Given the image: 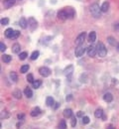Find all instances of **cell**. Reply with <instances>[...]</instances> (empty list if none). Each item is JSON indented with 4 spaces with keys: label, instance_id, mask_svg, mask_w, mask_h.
Masks as SVG:
<instances>
[{
    "label": "cell",
    "instance_id": "obj_10",
    "mask_svg": "<svg viewBox=\"0 0 119 129\" xmlns=\"http://www.w3.org/2000/svg\"><path fill=\"white\" fill-rule=\"evenodd\" d=\"M40 113H41V109L37 106V107H34L31 110V112H30V115H31L32 117H37V116L40 115Z\"/></svg>",
    "mask_w": 119,
    "mask_h": 129
},
{
    "label": "cell",
    "instance_id": "obj_29",
    "mask_svg": "<svg viewBox=\"0 0 119 129\" xmlns=\"http://www.w3.org/2000/svg\"><path fill=\"white\" fill-rule=\"evenodd\" d=\"M29 69H30V66H29V65H24V66L21 67L20 71H21L22 74H25V73H27V71L29 70Z\"/></svg>",
    "mask_w": 119,
    "mask_h": 129
},
{
    "label": "cell",
    "instance_id": "obj_39",
    "mask_svg": "<svg viewBox=\"0 0 119 129\" xmlns=\"http://www.w3.org/2000/svg\"><path fill=\"white\" fill-rule=\"evenodd\" d=\"M77 116H78V117H81V118H82V117L84 116V115H83V112H82V111H79V112L77 113Z\"/></svg>",
    "mask_w": 119,
    "mask_h": 129
},
{
    "label": "cell",
    "instance_id": "obj_31",
    "mask_svg": "<svg viewBox=\"0 0 119 129\" xmlns=\"http://www.w3.org/2000/svg\"><path fill=\"white\" fill-rule=\"evenodd\" d=\"M34 77H33V75L32 74H29L28 76H27V81L28 82H31V83H33L34 82Z\"/></svg>",
    "mask_w": 119,
    "mask_h": 129
},
{
    "label": "cell",
    "instance_id": "obj_8",
    "mask_svg": "<svg viewBox=\"0 0 119 129\" xmlns=\"http://www.w3.org/2000/svg\"><path fill=\"white\" fill-rule=\"evenodd\" d=\"M72 73H73V66L72 65H69L64 70V74L66 77H70L72 75Z\"/></svg>",
    "mask_w": 119,
    "mask_h": 129
},
{
    "label": "cell",
    "instance_id": "obj_3",
    "mask_svg": "<svg viewBox=\"0 0 119 129\" xmlns=\"http://www.w3.org/2000/svg\"><path fill=\"white\" fill-rule=\"evenodd\" d=\"M101 8L98 6L97 3H93L91 6H90V13L91 15L94 17V18H99L101 16Z\"/></svg>",
    "mask_w": 119,
    "mask_h": 129
},
{
    "label": "cell",
    "instance_id": "obj_43",
    "mask_svg": "<svg viewBox=\"0 0 119 129\" xmlns=\"http://www.w3.org/2000/svg\"><path fill=\"white\" fill-rule=\"evenodd\" d=\"M60 106V103H56V106H55V109H57L58 107Z\"/></svg>",
    "mask_w": 119,
    "mask_h": 129
},
{
    "label": "cell",
    "instance_id": "obj_27",
    "mask_svg": "<svg viewBox=\"0 0 119 129\" xmlns=\"http://www.w3.org/2000/svg\"><path fill=\"white\" fill-rule=\"evenodd\" d=\"M39 55H40L39 51H34V52L32 53V55H31V60H32V61L37 60V59L39 58Z\"/></svg>",
    "mask_w": 119,
    "mask_h": 129
},
{
    "label": "cell",
    "instance_id": "obj_34",
    "mask_svg": "<svg viewBox=\"0 0 119 129\" xmlns=\"http://www.w3.org/2000/svg\"><path fill=\"white\" fill-rule=\"evenodd\" d=\"M19 36H20V32H19V31H14V34H13V36H12L11 39L15 40V39H17Z\"/></svg>",
    "mask_w": 119,
    "mask_h": 129
},
{
    "label": "cell",
    "instance_id": "obj_32",
    "mask_svg": "<svg viewBox=\"0 0 119 129\" xmlns=\"http://www.w3.org/2000/svg\"><path fill=\"white\" fill-rule=\"evenodd\" d=\"M76 125H77V118H76V116L72 115L71 120H70V126L71 127H76Z\"/></svg>",
    "mask_w": 119,
    "mask_h": 129
},
{
    "label": "cell",
    "instance_id": "obj_28",
    "mask_svg": "<svg viewBox=\"0 0 119 129\" xmlns=\"http://www.w3.org/2000/svg\"><path fill=\"white\" fill-rule=\"evenodd\" d=\"M41 84H42V80H40V79L34 80V82L32 83V85H33L34 89H39V88L41 87Z\"/></svg>",
    "mask_w": 119,
    "mask_h": 129
},
{
    "label": "cell",
    "instance_id": "obj_4",
    "mask_svg": "<svg viewBox=\"0 0 119 129\" xmlns=\"http://www.w3.org/2000/svg\"><path fill=\"white\" fill-rule=\"evenodd\" d=\"M37 27H38V22L37 20L34 18V17H30L28 19V28L31 31H34L37 29Z\"/></svg>",
    "mask_w": 119,
    "mask_h": 129
},
{
    "label": "cell",
    "instance_id": "obj_14",
    "mask_svg": "<svg viewBox=\"0 0 119 129\" xmlns=\"http://www.w3.org/2000/svg\"><path fill=\"white\" fill-rule=\"evenodd\" d=\"M96 40V33L94 31H91L88 35V42L89 43H94Z\"/></svg>",
    "mask_w": 119,
    "mask_h": 129
},
{
    "label": "cell",
    "instance_id": "obj_22",
    "mask_svg": "<svg viewBox=\"0 0 119 129\" xmlns=\"http://www.w3.org/2000/svg\"><path fill=\"white\" fill-rule=\"evenodd\" d=\"M100 8H101V11H102V12H107V10L109 9V3H108L107 1L103 2Z\"/></svg>",
    "mask_w": 119,
    "mask_h": 129
},
{
    "label": "cell",
    "instance_id": "obj_44",
    "mask_svg": "<svg viewBox=\"0 0 119 129\" xmlns=\"http://www.w3.org/2000/svg\"><path fill=\"white\" fill-rule=\"evenodd\" d=\"M102 119H103V120H106V116L103 115V116H102Z\"/></svg>",
    "mask_w": 119,
    "mask_h": 129
},
{
    "label": "cell",
    "instance_id": "obj_21",
    "mask_svg": "<svg viewBox=\"0 0 119 129\" xmlns=\"http://www.w3.org/2000/svg\"><path fill=\"white\" fill-rule=\"evenodd\" d=\"M13 96L15 97V98H17V99H20L21 97H22V92H21V90L20 89H15L14 91H13Z\"/></svg>",
    "mask_w": 119,
    "mask_h": 129
},
{
    "label": "cell",
    "instance_id": "obj_12",
    "mask_svg": "<svg viewBox=\"0 0 119 129\" xmlns=\"http://www.w3.org/2000/svg\"><path fill=\"white\" fill-rule=\"evenodd\" d=\"M63 114H64V116H65L66 118H70V117H72V115H73L72 110H71L70 108H66V109L64 110Z\"/></svg>",
    "mask_w": 119,
    "mask_h": 129
},
{
    "label": "cell",
    "instance_id": "obj_18",
    "mask_svg": "<svg viewBox=\"0 0 119 129\" xmlns=\"http://www.w3.org/2000/svg\"><path fill=\"white\" fill-rule=\"evenodd\" d=\"M24 94H25L28 98H31V97L33 96V91H32V89H31L27 87V88L24 89Z\"/></svg>",
    "mask_w": 119,
    "mask_h": 129
},
{
    "label": "cell",
    "instance_id": "obj_26",
    "mask_svg": "<svg viewBox=\"0 0 119 129\" xmlns=\"http://www.w3.org/2000/svg\"><path fill=\"white\" fill-rule=\"evenodd\" d=\"M12 60V57H10L9 55H3L2 56V61L4 63H10Z\"/></svg>",
    "mask_w": 119,
    "mask_h": 129
},
{
    "label": "cell",
    "instance_id": "obj_42",
    "mask_svg": "<svg viewBox=\"0 0 119 129\" xmlns=\"http://www.w3.org/2000/svg\"><path fill=\"white\" fill-rule=\"evenodd\" d=\"M107 129H115V128H114V126H113L112 124H109L108 127H107Z\"/></svg>",
    "mask_w": 119,
    "mask_h": 129
},
{
    "label": "cell",
    "instance_id": "obj_37",
    "mask_svg": "<svg viewBox=\"0 0 119 129\" xmlns=\"http://www.w3.org/2000/svg\"><path fill=\"white\" fill-rule=\"evenodd\" d=\"M8 116H9V114L6 113V111H2V112H1V119H3V117H4V118H7Z\"/></svg>",
    "mask_w": 119,
    "mask_h": 129
},
{
    "label": "cell",
    "instance_id": "obj_1",
    "mask_svg": "<svg viewBox=\"0 0 119 129\" xmlns=\"http://www.w3.org/2000/svg\"><path fill=\"white\" fill-rule=\"evenodd\" d=\"M76 15V11L71 7H67L58 12V18L61 20H66V19H71Z\"/></svg>",
    "mask_w": 119,
    "mask_h": 129
},
{
    "label": "cell",
    "instance_id": "obj_6",
    "mask_svg": "<svg viewBox=\"0 0 119 129\" xmlns=\"http://www.w3.org/2000/svg\"><path fill=\"white\" fill-rule=\"evenodd\" d=\"M39 73H40V75L42 76V77H44V78H47V77H49L50 75H51V69H49V68H47V67H41L40 69H39Z\"/></svg>",
    "mask_w": 119,
    "mask_h": 129
},
{
    "label": "cell",
    "instance_id": "obj_41",
    "mask_svg": "<svg viewBox=\"0 0 119 129\" xmlns=\"http://www.w3.org/2000/svg\"><path fill=\"white\" fill-rule=\"evenodd\" d=\"M114 29H115V31H119V23L114 25Z\"/></svg>",
    "mask_w": 119,
    "mask_h": 129
},
{
    "label": "cell",
    "instance_id": "obj_36",
    "mask_svg": "<svg viewBox=\"0 0 119 129\" xmlns=\"http://www.w3.org/2000/svg\"><path fill=\"white\" fill-rule=\"evenodd\" d=\"M5 50H6V46L4 45V43L1 42V43H0V51L3 53V52H5Z\"/></svg>",
    "mask_w": 119,
    "mask_h": 129
},
{
    "label": "cell",
    "instance_id": "obj_46",
    "mask_svg": "<svg viewBox=\"0 0 119 129\" xmlns=\"http://www.w3.org/2000/svg\"><path fill=\"white\" fill-rule=\"evenodd\" d=\"M116 47H117V50H118V52H119V44H118V45H117Z\"/></svg>",
    "mask_w": 119,
    "mask_h": 129
},
{
    "label": "cell",
    "instance_id": "obj_7",
    "mask_svg": "<svg viewBox=\"0 0 119 129\" xmlns=\"http://www.w3.org/2000/svg\"><path fill=\"white\" fill-rule=\"evenodd\" d=\"M86 52H87L88 57H91V58L95 57V55L97 54V52H96V47H94V46H92V45H90V46H89V47L86 49Z\"/></svg>",
    "mask_w": 119,
    "mask_h": 129
},
{
    "label": "cell",
    "instance_id": "obj_38",
    "mask_svg": "<svg viewBox=\"0 0 119 129\" xmlns=\"http://www.w3.org/2000/svg\"><path fill=\"white\" fill-rule=\"evenodd\" d=\"M17 118L19 119V120H23L24 118H25V115L23 113H19V114H17Z\"/></svg>",
    "mask_w": 119,
    "mask_h": 129
},
{
    "label": "cell",
    "instance_id": "obj_9",
    "mask_svg": "<svg viewBox=\"0 0 119 129\" xmlns=\"http://www.w3.org/2000/svg\"><path fill=\"white\" fill-rule=\"evenodd\" d=\"M85 52V48H83L82 46H79L77 49H76V52H74V54H76V57H78V58H79V57H81Z\"/></svg>",
    "mask_w": 119,
    "mask_h": 129
},
{
    "label": "cell",
    "instance_id": "obj_33",
    "mask_svg": "<svg viewBox=\"0 0 119 129\" xmlns=\"http://www.w3.org/2000/svg\"><path fill=\"white\" fill-rule=\"evenodd\" d=\"M89 117L88 116H83L82 117V124H88L89 123Z\"/></svg>",
    "mask_w": 119,
    "mask_h": 129
},
{
    "label": "cell",
    "instance_id": "obj_23",
    "mask_svg": "<svg viewBox=\"0 0 119 129\" xmlns=\"http://www.w3.org/2000/svg\"><path fill=\"white\" fill-rule=\"evenodd\" d=\"M10 79H11V80H12L13 82H16V81L18 80V76H17V74L15 73V71H11V73H10Z\"/></svg>",
    "mask_w": 119,
    "mask_h": 129
},
{
    "label": "cell",
    "instance_id": "obj_25",
    "mask_svg": "<svg viewBox=\"0 0 119 129\" xmlns=\"http://www.w3.org/2000/svg\"><path fill=\"white\" fill-rule=\"evenodd\" d=\"M67 128V123H66V120L62 119L60 121L59 125H58V129H66Z\"/></svg>",
    "mask_w": 119,
    "mask_h": 129
},
{
    "label": "cell",
    "instance_id": "obj_11",
    "mask_svg": "<svg viewBox=\"0 0 119 129\" xmlns=\"http://www.w3.org/2000/svg\"><path fill=\"white\" fill-rule=\"evenodd\" d=\"M19 25L20 27L22 28V29H26V28L28 27V21L25 17H22L20 20H19Z\"/></svg>",
    "mask_w": 119,
    "mask_h": 129
},
{
    "label": "cell",
    "instance_id": "obj_17",
    "mask_svg": "<svg viewBox=\"0 0 119 129\" xmlns=\"http://www.w3.org/2000/svg\"><path fill=\"white\" fill-rule=\"evenodd\" d=\"M103 115H104V112H103V110H102L101 108H97V109L95 110L94 116H95L96 118H102Z\"/></svg>",
    "mask_w": 119,
    "mask_h": 129
},
{
    "label": "cell",
    "instance_id": "obj_13",
    "mask_svg": "<svg viewBox=\"0 0 119 129\" xmlns=\"http://www.w3.org/2000/svg\"><path fill=\"white\" fill-rule=\"evenodd\" d=\"M15 4V0H3V6L5 8H10Z\"/></svg>",
    "mask_w": 119,
    "mask_h": 129
},
{
    "label": "cell",
    "instance_id": "obj_35",
    "mask_svg": "<svg viewBox=\"0 0 119 129\" xmlns=\"http://www.w3.org/2000/svg\"><path fill=\"white\" fill-rule=\"evenodd\" d=\"M8 23H9V19H8V18H3V19H1V25L5 26V25H8Z\"/></svg>",
    "mask_w": 119,
    "mask_h": 129
},
{
    "label": "cell",
    "instance_id": "obj_20",
    "mask_svg": "<svg viewBox=\"0 0 119 129\" xmlns=\"http://www.w3.org/2000/svg\"><path fill=\"white\" fill-rule=\"evenodd\" d=\"M20 49H21V47H20V45L18 44V43H16V44H14V45L12 46V52H13L14 54L20 53Z\"/></svg>",
    "mask_w": 119,
    "mask_h": 129
},
{
    "label": "cell",
    "instance_id": "obj_19",
    "mask_svg": "<svg viewBox=\"0 0 119 129\" xmlns=\"http://www.w3.org/2000/svg\"><path fill=\"white\" fill-rule=\"evenodd\" d=\"M46 104H47L48 106H50V107H52V106L55 104V100H54V98H53L52 96H48V97L46 98Z\"/></svg>",
    "mask_w": 119,
    "mask_h": 129
},
{
    "label": "cell",
    "instance_id": "obj_16",
    "mask_svg": "<svg viewBox=\"0 0 119 129\" xmlns=\"http://www.w3.org/2000/svg\"><path fill=\"white\" fill-rule=\"evenodd\" d=\"M103 99H104V101H106V102H111L113 100V96L110 92H106L103 95Z\"/></svg>",
    "mask_w": 119,
    "mask_h": 129
},
{
    "label": "cell",
    "instance_id": "obj_30",
    "mask_svg": "<svg viewBox=\"0 0 119 129\" xmlns=\"http://www.w3.org/2000/svg\"><path fill=\"white\" fill-rule=\"evenodd\" d=\"M28 57V54H27V52H23V53H20V55H19V59L21 60V61H24L26 58Z\"/></svg>",
    "mask_w": 119,
    "mask_h": 129
},
{
    "label": "cell",
    "instance_id": "obj_45",
    "mask_svg": "<svg viewBox=\"0 0 119 129\" xmlns=\"http://www.w3.org/2000/svg\"><path fill=\"white\" fill-rule=\"evenodd\" d=\"M20 126H21V123H17V127H18V128H19V127H20Z\"/></svg>",
    "mask_w": 119,
    "mask_h": 129
},
{
    "label": "cell",
    "instance_id": "obj_15",
    "mask_svg": "<svg viewBox=\"0 0 119 129\" xmlns=\"http://www.w3.org/2000/svg\"><path fill=\"white\" fill-rule=\"evenodd\" d=\"M14 31H15V30H13L12 28H8V29H6V30H5V32H4L5 37H6V38L11 39V38H12V36H13V34H14Z\"/></svg>",
    "mask_w": 119,
    "mask_h": 129
},
{
    "label": "cell",
    "instance_id": "obj_24",
    "mask_svg": "<svg viewBox=\"0 0 119 129\" xmlns=\"http://www.w3.org/2000/svg\"><path fill=\"white\" fill-rule=\"evenodd\" d=\"M107 42L109 43V45H111V46H117L118 45L117 42H116V40L113 37H108L107 38Z\"/></svg>",
    "mask_w": 119,
    "mask_h": 129
},
{
    "label": "cell",
    "instance_id": "obj_40",
    "mask_svg": "<svg viewBox=\"0 0 119 129\" xmlns=\"http://www.w3.org/2000/svg\"><path fill=\"white\" fill-rule=\"evenodd\" d=\"M66 99H67V101H70V100L72 99V95H71V94H69V95L67 96Z\"/></svg>",
    "mask_w": 119,
    "mask_h": 129
},
{
    "label": "cell",
    "instance_id": "obj_5",
    "mask_svg": "<svg viewBox=\"0 0 119 129\" xmlns=\"http://www.w3.org/2000/svg\"><path fill=\"white\" fill-rule=\"evenodd\" d=\"M85 37H86V33L85 32H81L76 39V41H74V43H76V46H81L83 44V41L85 40Z\"/></svg>",
    "mask_w": 119,
    "mask_h": 129
},
{
    "label": "cell",
    "instance_id": "obj_2",
    "mask_svg": "<svg viewBox=\"0 0 119 129\" xmlns=\"http://www.w3.org/2000/svg\"><path fill=\"white\" fill-rule=\"evenodd\" d=\"M96 52H97V55L100 57V58H104L106 55H107V49L106 47L104 46V44L102 42H99L97 46H96Z\"/></svg>",
    "mask_w": 119,
    "mask_h": 129
}]
</instances>
